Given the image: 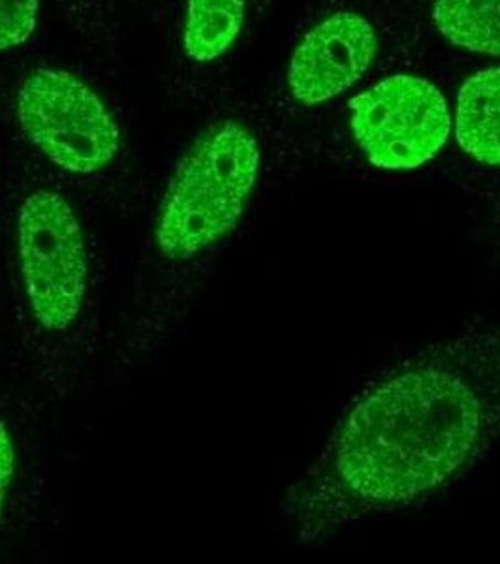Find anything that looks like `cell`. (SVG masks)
<instances>
[{
  "label": "cell",
  "instance_id": "cell-1",
  "mask_svg": "<svg viewBox=\"0 0 500 564\" xmlns=\"http://www.w3.org/2000/svg\"><path fill=\"white\" fill-rule=\"evenodd\" d=\"M500 435V324L444 340L369 386L284 497L295 536L322 542L435 497Z\"/></svg>",
  "mask_w": 500,
  "mask_h": 564
},
{
  "label": "cell",
  "instance_id": "cell-2",
  "mask_svg": "<svg viewBox=\"0 0 500 564\" xmlns=\"http://www.w3.org/2000/svg\"><path fill=\"white\" fill-rule=\"evenodd\" d=\"M262 148L238 119L213 122L186 149L161 199L154 245L175 262L193 260L238 228L257 191Z\"/></svg>",
  "mask_w": 500,
  "mask_h": 564
},
{
  "label": "cell",
  "instance_id": "cell-3",
  "mask_svg": "<svg viewBox=\"0 0 500 564\" xmlns=\"http://www.w3.org/2000/svg\"><path fill=\"white\" fill-rule=\"evenodd\" d=\"M18 260L34 322L47 334L70 329L89 290V252L81 220L63 194L39 188L23 199Z\"/></svg>",
  "mask_w": 500,
  "mask_h": 564
},
{
  "label": "cell",
  "instance_id": "cell-4",
  "mask_svg": "<svg viewBox=\"0 0 500 564\" xmlns=\"http://www.w3.org/2000/svg\"><path fill=\"white\" fill-rule=\"evenodd\" d=\"M348 129L377 170L414 172L443 153L454 135V111L431 79L392 74L348 100Z\"/></svg>",
  "mask_w": 500,
  "mask_h": 564
},
{
  "label": "cell",
  "instance_id": "cell-5",
  "mask_svg": "<svg viewBox=\"0 0 500 564\" xmlns=\"http://www.w3.org/2000/svg\"><path fill=\"white\" fill-rule=\"evenodd\" d=\"M15 116L26 140L66 174H98L121 151L116 116L97 90L72 72H31L18 90Z\"/></svg>",
  "mask_w": 500,
  "mask_h": 564
},
{
  "label": "cell",
  "instance_id": "cell-6",
  "mask_svg": "<svg viewBox=\"0 0 500 564\" xmlns=\"http://www.w3.org/2000/svg\"><path fill=\"white\" fill-rule=\"evenodd\" d=\"M377 23L356 10H335L308 26L286 68V89L303 108H320L354 89L379 61Z\"/></svg>",
  "mask_w": 500,
  "mask_h": 564
},
{
  "label": "cell",
  "instance_id": "cell-7",
  "mask_svg": "<svg viewBox=\"0 0 500 564\" xmlns=\"http://www.w3.org/2000/svg\"><path fill=\"white\" fill-rule=\"evenodd\" d=\"M454 138L476 164L500 167V65L470 74L457 90Z\"/></svg>",
  "mask_w": 500,
  "mask_h": 564
},
{
  "label": "cell",
  "instance_id": "cell-8",
  "mask_svg": "<svg viewBox=\"0 0 500 564\" xmlns=\"http://www.w3.org/2000/svg\"><path fill=\"white\" fill-rule=\"evenodd\" d=\"M431 21L457 50L500 58V0H433Z\"/></svg>",
  "mask_w": 500,
  "mask_h": 564
},
{
  "label": "cell",
  "instance_id": "cell-9",
  "mask_svg": "<svg viewBox=\"0 0 500 564\" xmlns=\"http://www.w3.org/2000/svg\"><path fill=\"white\" fill-rule=\"evenodd\" d=\"M40 0H0V53L33 39L39 26Z\"/></svg>",
  "mask_w": 500,
  "mask_h": 564
},
{
  "label": "cell",
  "instance_id": "cell-10",
  "mask_svg": "<svg viewBox=\"0 0 500 564\" xmlns=\"http://www.w3.org/2000/svg\"><path fill=\"white\" fill-rule=\"evenodd\" d=\"M15 468H18V452H15L13 436L4 420H0V521L4 516L8 495L15 478Z\"/></svg>",
  "mask_w": 500,
  "mask_h": 564
},
{
  "label": "cell",
  "instance_id": "cell-11",
  "mask_svg": "<svg viewBox=\"0 0 500 564\" xmlns=\"http://www.w3.org/2000/svg\"><path fill=\"white\" fill-rule=\"evenodd\" d=\"M241 2H247V4H249V0H241Z\"/></svg>",
  "mask_w": 500,
  "mask_h": 564
}]
</instances>
